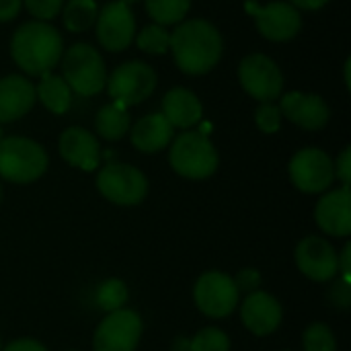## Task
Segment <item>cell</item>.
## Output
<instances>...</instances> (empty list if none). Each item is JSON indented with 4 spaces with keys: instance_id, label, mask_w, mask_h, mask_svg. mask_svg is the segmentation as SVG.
<instances>
[{
    "instance_id": "6da1fadb",
    "label": "cell",
    "mask_w": 351,
    "mask_h": 351,
    "mask_svg": "<svg viewBox=\"0 0 351 351\" xmlns=\"http://www.w3.org/2000/svg\"><path fill=\"white\" fill-rule=\"evenodd\" d=\"M169 49L181 72L199 76L210 72L222 58L224 41L220 31L204 19H191L171 33Z\"/></svg>"
},
{
    "instance_id": "7a4b0ae2",
    "label": "cell",
    "mask_w": 351,
    "mask_h": 351,
    "mask_svg": "<svg viewBox=\"0 0 351 351\" xmlns=\"http://www.w3.org/2000/svg\"><path fill=\"white\" fill-rule=\"evenodd\" d=\"M64 39L45 21L23 23L10 39V56L27 76H43L60 64Z\"/></svg>"
},
{
    "instance_id": "3957f363",
    "label": "cell",
    "mask_w": 351,
    "mask_h": 351,
    "mask_svg": "<svg viewBox=\"0 0 351 351\" xmlns=\"http://www.w3.org/2000/svg\"><path fill=\"white\" fill-rule=\"evenodd\" d=\"M62 78L80 97L99 95L107 84L103 56L90 43H74L62 53Z\"/></svg>"
},
{
    "instance_id": "277c9868",
    "label": "cell",
    "mask_w": 351,
    "mask_h": 351,
    "mask_svg": "<svg viewBox=\"0 0 351 351\" xmlns=\"http://www.w3.org/2000/svg\"><path fill=\"white\" fill-rule=\"evenodd\" d=\"M169 162L185 179H208L218 169V152L204 132L185 130L171 144Z\"/></svg>"
},
{
    "instance_id": "5b68a950",
    "label": "cell",
    "mask_w": 351,
    "mask_h": 351,
    "mask_svg": "<svg viewBox=\"0 0 351 351\" xmlns=\"http://www.w3.org/2000/svg\"><path fill=\"white\" fill-rule=\"evenodd\" d=\"M47 169V154L41 144L23 136L0 140V177L10 183H33Z\"/></svg>"
},
{
    "instance_id": "8992f818",
    "label": "cell",
    "mask_w": 351,
    "mask_h": 351,
    "mask_svg": "<svg viewBox=\"0 0 351 351\" xmlns=\"http://www.w3.org/2000/svg\"><path fill=\"white\" fill-rule=\"evenodd\" d=\"M107 93L113 103L121 107H134L144 103L156 88V72L150 64L132 60L113 70L107 76Z\"/></svg>"
},
{
    "instance_id": "52a82bcc",
    "label": "cell",
    "mask_w": 351,
    "mask_h": 351,
    "mask_svg": "<svg viewBox=\"0 0 351 351\" xmlns=\"http://www.w3.org/2000/svg\"><path fill=\"white\" fill-rule=\"evenodd\" d=\"M99 193L115 206H138L148 193V179L142 171L123 162H109L97 175Z\"/></svg>"
},
{
    "instance_id": "ba28073f",
    "label": "cell",
    "mask_w": 351,
    "mask_h": 351,
    "mask_svg": "<svg viewBox=\"0 0 351 351\" xmlns=\"http://www.w3.org/2000/svg\"><path fill=\"white\" fill-rule=\"evenodd\" d=\"M241 86L261 103H274L284 95V74L265 53H249L239 64Z\"/></svg>"
},
{
    "instance_id": "9c48e42d",
    "label": "cell",
    "mask_w": 351,
    "mask_h": 351,
    "mask_svg": "<svg viewBox=\"0 0 351 351\" xmlns=\"http://www.w3.org/2000/svg\"><path fill=\"white\" fill-rule=\"evenodd\" d=\"M247 12L255 19L257 31L269 41H288L302 29V14L286 0H276L265 6L247 0Z\"/></svg>"
},
{
    "instance_id": "30bf717a",
    "label": "cell",
    "mask_w": 351,
    "mask_h": 351,
    "mask_svg": "<svg viewBox=\"0 0 351 351\" xmlns=\"http://www.w3.org/2000/svg\"><path fill=\"white\" fill-rule=\"evenodd\" d=\"M290 179L304 193H323L335 181V165L321 148H302L290 160Z\"/></svg>"
},
{
    "instance_id": "8fae6325",
    "label": "cell",
    "mask_w": 351,
    "mask_h": 351,
    "mask_svg": "<svg viewBox=\"0 0 351 351\" xmlns=\"http://www.w3.org/2000/svg\"><path fill=\"white\" fill-rule=\"evenodd\" d=\"M239 290L234 280L222 271L204 274L193 288L195 306L210 319H226L239 304Z\"/></svg>"
},
{
    "instance_id": "7c38bea8",
    "label": "cell",
    "mask_w": 351,
    "mask_h": 351,
    "mask_svg": "<svg viewBox=\"0 0 351 351\" xmlns=\"http://www.w3.org/2000/svg\"><path fill=\"white\" fill-rule=\"evenodd\" d=\"M142 337V321L134 311L119 308L109 313L93 337L95 351H136Z\"/></svg>"
},
{
    "instance_id": "4fadbf2b",
    "label": "cell",
    "mask_w": 351,
    "mask_h": 351,
    "mask_svg": "<svg viewBox=\"0 0 351 351\" xmlns=\"http://www.w3.org/2000/svg\"><path fill=\"white\" fill-rule=\"evenodd\" d=\"M97 39L107 51H123L136 37V19L128 4L107 2L97 14Z\"/></svg>"
},
{
    "instance_id": "5bb4252c",
    "label": "cell",
    "mask_w": 351,
    "mask_h": 351,
    "mask_svg": "<svg viewBox=\"0 0 351 351\" xmlns=\"http://www.w3.org/2000/svg\"><path fill=\"white\" fill-rule=\"evenodd\" d=\"M280 111L282 117L290 119L302 130L317 132L323 130L331 117L329 105L321 95L315 93H300V90H290L280 97Z\"/></svg>"
},
{
    "instance_id": "9a60e30c",
    "label": "cell",
    "mask_w": 351,
    "mask_h": 351,
    "mask_svg": "<svg viewBox=\"0 0 351 351\" xmlns=\"http://www.w3.org/2000/svg\"><path fill=\"white\" fill-rule=\"evenodd\" d=\"M337 253L329 241L321 237H306L296 247V265L313 282H329L339 274Z\"/></svg>"
},
{
    "instance_id": "2e32d148",
    "label": "cell",
    "mask_w": 351,
    "mask_h": 351,
    "mask_svg": "<svg viewBox=\"0 0 351 351\" xmlns=\"http://www.w3.org/2000/svg\"><path fill=\"white\" fill-rule=\"evenodd\" d=\"M241 319L253 335H271L282 323V304L271 294L255 290L245 298L241 306Z\"/></svg>"
},
{
    "instance_id": "e0dca14e",
    "label": "cell",
    "mask_w": 351,
    "mask_h": 351,
    "mask_svg": "<svg viewBox=\"0 0 351 351\" xmlns=\"http://www.w3.org/2000/svg\"><path fill=\"white\" fill-rule=\"evenodd\" d=\"M319 228L331 237H348L351 232V193L350 187H339L323 195L315 208Z\"/></svg>"
},
{
    "instance_id": "ac0fdd59",
    "label": "cell",
    "mask_w": 351,
    "mask_h": 351,
    "mask_svg": "<svg viewBox=\"0 0 351 351\" xmlns=\"http://www.w3.org/2000/svg\"><path fill=\"white\" fill-rule=\"evenodd\" d=\"M60 154L62 158L80 171H95L101 162L99 140L84 128H68L60 136Z\"/></svg>"
},
{
    "instance_id": "d6986e66",
    "label": "cell",
    "mask_w": 351,
    "mask_h": 351,
    "mask_svg": "<svg viewBox=\"0 0 351 351\" xmlns=\"http://www.w3.org/2000/svg\"><path fill=\"white\" fill-rule=\"evenodd\" d=\"M35 99V84L29 78L21 74L0 78V123H10L27 115Z\"/></svg>"
},
{
    "instance_id": "ffe728a7",
    "label": "cell",
    "mask_w": 351,
    "mask_h": 351,
    "mask_svg": "<svg viewBox=\"0 0 351 351\" xmlns=\"http://www.w3.org/2000/svg\"><path fill=\"white\" fill-rule=\"evenodd\" d=\"M132 146L144 154H154L165 150L173 140V125L167 121L162 113L144 115L130 128Z\"/></svg>"
},
{
    "instance_id": "44dd1931",
    "label": "cell",
    "mask_w": 351,
    "mask_h": 351,
    "mask_svg": "<svg viewBox=\"0 0 351 351\" xmlns=\"http://www.w3.org/2000/svg\"><path fill=\"white\" fill-rule=\"evenodd\" d=\"M162 115L167 117V121L173 128H181V130H189L195 123L202 121L204 115V107L202 101L197 99V95L189 88L177 86L171 88L165 99H162Z\"/></svg>"
},
{
    "instance_id": "7402d4cb",
    "label": "cell",
    "mask_w": 351,
    "mask_h": 351,
    "mask_svg": "<svg viewBox=\"0 0 351 351\" xmlns=\"http://www.w3.org/2000/svg\"><path fill=\"white\" fill-rule=\"evenodd\" d=\"M35 95L43 103V107L56 115H64L72 105V88L68 86V82L62 76H58L53 72L39 76Z\"/></svg>"
},
{
    "instance_id": "603a6c76",
    "label": "cell",
    "mask_w": 351,
    "mask_h": 351,
    "mask_svg": "<svg viewBox=\"0 0 351 351\" xmlns=\"http://www.w3.org/2000/svg\"><path fill=\"white\" fill-rule=\"evenodd\" d=\"M95 128H97L99 136L109 142L121 140L132 128L130 113L125 107H121L117 103H109L99 109V113L95 117Z\"/></svg>"
},
{
    "instance_id": "cb8c5ba5",
    "label": "cell",
    "mask_w": 351,
    "mask_h": 351,
    "mask_svg": "<svg viewBox=\"0 0 351 351\" xmlns=\"http://www.w3.org/2000/svg\"><path fill=\"white\" fill-rule=\"evenodd\" d=\"M99 14V6L95 0H68L62 6L64 27L70 33H84L88 31Z\"/></svg>"
},
{
    "instance_id": "d4e9b609",
    "label": "cell",
    "mask_w": 351,
    "mask_h": 351,
    "mask_svg": "<svg viewBox=\"0 0 351 351\" xmlns=\"http://www.w3.org/2000/svg\"><path fill=\"white\" fill-rule=\"evenodd\" d=\"M144 2L150 19L162 27L181 23L191 6V0H144Z\"/></svg>"
},
{
    "instance_id": "484cf974",
    "label": "cell",
    "mask_w": 351,
    "mask_h": 351,
    "mask_svg": "<svg viewBox=\"0 0 351 351\" xmlns=\"http://www.w3.org/2000/svg\"><path fill=\"white\" fill-rule=\"evenodd\" d=\"M138 47L146 53H154V56H162L169 51V43H171V31L162 25H148L144 27L138 37H134Z\"/></svg>"
},
{
    "instance_id": "4316f807",
    "label": "cell",
    "mask_w": 351,
    "mask_h": 351,
    "mask_svg": "<svg viewBox=\"0 0 351 351\" xmlns=\"http://www.w3.org/2000/svg\"><path fill=\"white\" fill-rule=\"evenodd\" d=\"M125 302H128V288L121 280H107L99 286V290H97L99 308L113 313V311L123 308Z\"/></svg>"
},
{
    "instance_id": "83f0119b",
    "label": "cell",
    "mask_w": 351,
    "mask_h": 351,
    "mask_svg": "<svg viewBox=\"0 0 351 351\" xmlns=\"http://www.w3.org/2000/svg\"><path fill=\"white\" fill-rule=\"evenodd\" d=\"M304 351H337L333 331L325 323H313L302 335Z\"/></svg>"
},
{
    "instance_id": "f1b7e54d",
    "label": "cell",
    "mask_w": 351,
    "mask_h": 351,
    "mask_svg": "<svg viewBox=\"0 0 351 351\" xmlns=\"http://www.w3.org/2000/svg\"><path fill=\"white\" fill-rule=\"evenodd\" d=\"M189 351H230V339L224 331L206 327L189 341Z\"/></svg>"
},
{
    "instance_id": "f546056e",
    "label": "cell",
    "mask_w": 351,
    "mask_h": 351,
    "mask_svg": "<svg viewBox=\"0 0 351 351\" xmlns=\"http://www.w3.org/2000/svg\"><path fill=\"white\" fill-rule=\"evenodd\" d=\"M255 123L263 134H276L282 125V111L274 103H261L255 111Z\"/></svg>"
},
{
    "instance_id": "4dcf8cb0",
    "label": "cell",
    "mask_w": 351,
    "mask_h": 351,
    "mask_svg": "<svg viewBox=\"0 0 351 351\" xmlns=\"http://www.w3.org/2000/svg\"><path fill=\"white\" fill-rule=\"evenodd\" d=\"M23 4L35 16V21H49L60 14L64 0H23Z\"/></svg>"
},
{
    "instance_id": "1f68e13d",
    "label": "cell",
    "mask_w": 351,
    "mask_h": 351,
    "mask_svg": "<svg viewBox=\"0 0 351 351\" xmlns=\"http://www.w3.org/2000/svg\"><path fill=\"white\" fill-rule=\"evenodd\" d=\"M232 280H234L237 290H239V292H247V294L255 292V290L261 286V274H259L257 269H251V267L241 269V271L237 274V278H232Z\"/></svg>"
},
{
    "instance_id": "d6a6232c",
    "label": "cell",
    "mask_w": 351,
    "mask_h": 351,
    "mask_svg": "<svg viewBox=\"0 0 351 351\" xmlns=\"http://www.w3.org/2000/svg\"><path fill=\"white\" fill-rule=\"evenodd\" d=\"M333 165H335V177L343 183L341 187H350V181H351V148L350 146L339 154L337 162H333Z\"/></svg>"
},
{
    "instance_id": "836d02e7",
    "label": "cell",
    "mask_w": 351,
    "mask_h": 351,
    "mask_svg": "<svg viewBox=\"0 0 351 351\" xmlns=\"http://www.w3.org/2000/svg\"><path fill=\"white\" fill-rule=\"evenodd\" d=\"M331 298H333V304L341 306V308H348L351 302V294H350V284L348 282H339L331 288Z\"/></svg>"
},
{
    "instance_id": "e575fe53",
    "label": "cell",
    "mask_w": 351,
    "mask_h": 351,
    "mask_svg": "<svg viewBox=\"0 0 351 351\" xmlns=\"http://www.w3.org/2000/svg\"><path fill=\"white\" fill-rule=\"evenodd\" d=\"M23 6V0H0V23L12 21Z\"/></svg>"
},
{
    "instance_id": "d590c367",
    "label": "cell",
    "mask_w": 351,
    "mask_h": 351,
    "mask_svg": "<svg viewBox=\"0 0 351 351\" xmlns=\"http://www.w3.org/2000/svg\"><path fill=\"white\" fill-rule=\"evenodd\" d=\"M0 351H47L39 341L35 339H16L10 346H6L4 350Z\"/></svg>"
},
{
    "instance_id": "8d00e7d4",
    "label": "cell",
    "mask_w": 351,
    "mask_h": 351,
    "mask_svg": "<svg viewBox=\"0 0 351 351\" xmlns=\"http://www.w3.org/2000/svg\"><path fill=\"white\" fill-rule=\"evenodd\" d=\"M350 257H351V245L348 243V245L343 247V251H341V259H337V267H339V271H341V276H343V282H348V284H350V280H351Z\"/></svg>"
},
{
    "instance_id": "74e56055",
    "label": "cell",
    "mask_w": 351,
    "mask_h": 351,
    "mask_svg": "<svg viewBox=\"0 0 351 351\" xmlns=\"http://www.w3.org/2000/svg\"><path fill=\"white\" fill-rule=\"evenodd\" d=\"M292 6H296L298 10H319L323 8L329 0H288Z\"/></svg>"
},
{
    "instance_id": "f35d334b",
    "label": "cell",
    "mask_w": 351,
    "mask_h": 351,
    "mask_svg": "<svg viewBox=\"0 0 351 351\" xmlns=\"http://www.w3.org/2000/svg\"><path fill=\"white\" fill-rule=\"evenodd\" d=\"M350 70H351V58H348V62H346V86H348V88H351Z\"/></svg>"
},
{
    "instance_id": "ab89813d",
    "label": "cell",
    "mask_w": 351,
    "mask_h": 351,
    "mask_svg": "<svg viewBox=\"0 0 351 351\" xmlns=\"http://www.w3.org/2000/svg\"><path fill=\"white\" fill-rule=\"evenodd\" d=\"M119 2H123V4H128V6H132V4H136L138 0H119Z\"/></svg>"
},
{
    "instance_id": "60d3db41",
    "label": "cell",
    "mask_w": 351,
    "mask_h": 351,
    "mask_svg": "<svg viewBox=\"0 0 351 351\" xmlns=\"http://www.w3.org/2000/svg\"><path fill=\"white\" fill-rule=\"evenodd\" d=\"M2 138H4V134H2V128H0V140H2Z\"/></svg>"
},
{
    "instance_id": "b9f144b4",
    "label": "cell",
    "mask_w": 351,
    "mask_h": 351,
    "mask_svg": "<svg viewBox=\"0 0 351 351\" xmlns=\"http://www.w3.org/2000/svg\"><path fill=\"white\" fill-rule=\"evenodd\" d=\"M0 199H2V187H0Z\"/></svg>"
},
{
    "instance_id": "7bdbcfd3",
    "label": "cell",
    "mask_w": 351,
    "mask_h": 351,
    "mask_svg": "<svg viewBox=\"0 0 351 351\" xmlns=\"http://www.w3.org/2000/svg\"><path fill=\"white\" fill-rule=\"evenodd\" d=\"M0 348H2V343H0Z\"/></svg>"
}]
</instances>
